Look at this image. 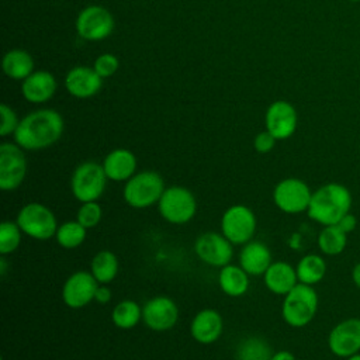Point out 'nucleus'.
I'll use <instances>...</instances> for the list:
<instances>
[{
    "instance_id": "nucleus-1",
    "label": "nucleus",
    "mask_w": 360,
    "mask_h": 360,
    "mask_svg": "<svg viewBox=\"0 0 360 360\" xmlns=\"http://www.w3.org/2000/svg\"><path fill=\"white\" fill-rule=\"evenodd\" d=\"M63 132V120L55 110H38L25 115L14 135V141L24 150H39L59 141Z\"/></svg>"
},
{
    "instance_id": "nucleus-2",
    "label": "nucleus",
    "mask_w": 360,
    "mask_h": 360,
    "mask_svg": "<svg viewBox=\"0 0 360 360\" xmlns=\"http://www.w3.org/2000/svg\"><path fill=\"white\" fill-rule=\"evenodd\" d=\"M352 194L342 183H326L312 191L308 217L322 225H336L352 208Z\"/></svg>"
},
{
    "instance_id": "nucleus-3",
    "label": "nucleus",
    "mask_w": 360,
    "mask_h": 360,
    "mask_svg": "<svg viewBox=\"0 0 360 360\" xmlns=\"http://www.w3.org/2000/svg\"><path fill=\"white\" fill-rule=\"evenodd\" d=\"M318 292L312 285L298 283L288 294L284 295L281 304V316L291 328L307 326L318 311Z\"/></svg>"
},
{
    "instance_id": "nucleus-4",
    "label": "nucleus",
    "mask_w": 360,
    "mask_h": 360,
    "mask_svg": "<svg viewBox=\"0 0 360 360\" xmlns=\"http://www.w3.org/2000/svg\"><path fill=\"white\" fill-rule=\"evenodd\" d=\"M165 188V180L158 172L143 170L125 181L122 197L129 207L143 210L158 204Z\"/></svg>"
},
{
    "instance_id": "nucleus-5",
    "label": "nucleus",
    "mask_w": 360,
    "mask_h": 360,
    "mask_svg": "<svg viewBox=\"0 0 360 360\" xmlns=\"http://www.w3.org/2000/svg\"><path fill=\"white\" fill-rule=\"evenodd\" d=\"M15 222L24 235L35 240H48L55 238L58 221L49 207L41 202H28L20 208Z\"/></svg>"
},
{
    "instance_id": "nucleus-6",
    "label": "nucleus",
    "mask_w": 360,
    "mask_h": 360,
    "mask_svg": "<svg viewBox=\"0 0 360 360\" xmlns=\"http://www.w3.org/2000/svg\"><path fill=\"white\" fill-rule=\"evenodd\" d=\"M107 180L103 165L87 160L75 167L70 177V191L80 202L98 201L105 190Z\"/></svg>"
},
{
    "instance_id": "nucleus-7",
    "label": "nucleus",
    "mask_w": 360,
    "mask_h": 360,
    "mask_svg": "<svg viewBox=\"0 0 360 360\" xmlns=\"http://www.w3.org/2000/svg\"><path fill=\"white\" fill-rule=\"evenodd\" d=\"M158 211L166 222L184 225L194 218L197 212V201L188 188L174 184L165 188L158 202Z\"/></svg>"
},
{
    "instance_id": "nucleus-8",
    "label": "nucleus",
    "mask_w": 360,
    "mask_h": 360,
    "mask_svg": "<svg viewBox=\"0 0 360 360\" xmlns=\"http://www.w3.org/2000/svg\"><path fill=\"white\" fill-rule=\"evenodd\" d=\"M219 226L221 233L233 246H243L252 240L257 228V219L248 205L235 204L225 210Z\"/></svg>"
},
{
    "instance_id": "nucleus-9",
    "label": "nucleus",
    "mask_w": 360,
    "mask_h": 360,
    "mask_svg": "<svg viewBox=\"0 0 360 360\" xmlns=\"http://www.w3.org/2000/svg\"><path fill=\"white\" fill-rule=\"evenodd\" d=\"M312 191L309 186L297 177L280 180L273 188V202L284 214L307 212L311 202Z\"/></svg>"
},
{
    "instance_id": "nucleus-10",
    "label": "nucleus",
    "mask_w": 360,
    "mask_h": 360,
    "mask_svg": "<svg viewBox=\"0 0 360 360\" xmlns=\"http://www.w3.org/2000/svg\"><path fill=\"white\" fill-rule=\"evenodd\" d=\"M24 149L11 142L0 145V190L13 191L18 188L27 174V159Z\"/></svg>"
},
{
    "instance_id": "nucleus-11",
    "label": "nucleus",
    "mask_w": 360,
    "mask_h": 360,
    "mask_svg": "<svg viewBox=\"0 0 360 360\" xmlns=\"http://www.w3.org/2000/svg\"><path fill=\"white\" fill-rule=\"evenodd\" d=\"M194 252L202 263L221 269L231 263L233 245L222 233L204 232L195 239Z\"/></svg>"
},
{
    "instance_id": "nucleus-12",
    "label": "nucleus",
    "mask_w": 360,
    "mask_h": 360,
    "mask_svg": "<svg viewBox=\"0 0 360 360\" xmlns=\"http://www.w3.org/2000/svg\"><path fill=\"white\" fill-rule=\"evenodd\" d=\"M179 307L167 295H156L142 307V322L153 332H166L179 321Z\"/></svg>"
},
{
    "instance_id": "nucleus-13",
    "label": "nucleus",
    "mask_w": 360,
    "mask_h": 360,
    "mask_svg": "<svg viewBox=\"0 0 360 360\" xmlns=\"http://www.w3.org/2000/svg\"><path fill=\"white\" fill-rule=\"evenodd\" d=\"M98 287L97 280L90 271L79 270L72 273L62 285V301L72 309H79L94 301V294Z\"/></svg>"
},
{
    "instance_id": "nucleus-14",
    "label": "nucleus",
    "mask_w": 360,
    "mask_h": 360,
    "mask_svg": "<svg viewBox=\"0 0 360 360\" xmlns=\"http://www.w3.org/2000/svg\"><path fill=\"white\" fill-rule=\"evenodd\" d=\"M328 347L336 357L347 359L360 352V318H347L336 323L328 335Z\"/></svg>"
},
{
    "instance_id": "nucleus-15",
    "label": "nucleus",
    "mask_w": 360,
    "mask_h": 360,
    "mask_svg": "<svg viewBox=\"0 0 360 360\" xmlns=\"http://www.w3.org/2000/svg\"><path fill=\"white\" fill-rule=\"evenodd\" d=\"M114 18L108 10L100 6H90L80 11L76 20L77 34L89 41H98L111 34Z\"/></svg>"
},
{
    "instance_id": "nucleus-16",
    "label": "nucleus",
    "mask_w": 360,
    "mask_h": 360,
    "mask_svg": "<svg viewBox=\"0 0 360 360\" xmlns=\"http://www.w3.org/2000/svg\"><path fill=\"white\" fill-rule=\"evenodd\" d=\"M297 111L288 101H274L266 111V131H269L277 141L290 138L297 129Z\"/></svg>"
},
{
    "instance_id": "nucleus-17",
    "label": "nucleus",
    "mask_w": 360,
    "mask_h": 360,
    "mask_svg": "<svg viewBox=\"0 0 360 360\" xmlns=\"http://www.w3.org/2000/svg\"><path fill=\"white\" fill-rule=\"evenodd\" d=\"M224 330V319L221 314L212 308H204L198 311L191 323L190 335L201 345H211L219 339Z\"/></svg>"
},
{
    "instance_id": "nucleus-18",
    "label": "nucleus",
    "mask_w": 360,
    "mask_h": 360,
    "mask_svg": "<svg viewBox=\"0 0 360 360\" xmlns=\"http://www.w3.org/2000/svg\"><path fill=\"white\" fill-rule=\"evenodd\" d=\"M101 79L94 69L87 66H76L70 69L65 79L68 91L79 98L94 96L101 87Z\"/></svg>"
},
{
    "instance_id": "nucleus-19",
    "label": "nucleus",
    "mask_w": 360,
    "mask_h": 360,
    "mask_svg": "<svg viewBox=\"0 0 360 360\" xmlns=\"http://www.w3.org/2000/svg\"><path fill=\"white\" fill-rule=\"evenodd\" d=\"M263 283L270 292L284 297L298 284L295 267L288 262H273L263 274Z\"/></svg>"
},
{
    "instance_id": "nucleus-20",
    "label": "nucleus",
    "mask_w": 360,
    "mask_h": 360,
    "mask_svg": "<svg viewBox=\"0 0 360 360\" xmlns=\"http://www.w3.org/2000/svg\"><path fill=\"white\" fill-rule=\"evenodd\" d=\"M271 263V252L263 242L250 240L239 252V266L249 276H263Z\"/></svg>"
},
{
    "instance_id": "nucleus-21",
    "label": "nucleus",
    "mask_w": 360,
    "mask_h": 360,
    "mask_svg": "<svg viewBox=\"0 0 360 360\" xmlns=\"http://www.w3.org/2000/svg\"><path fill=\"white\" fill-rule=\"evenodd\" d=\"M101 165L107 179L112 181H127L136 173V158L124 148L111 150Z\"/></svg>"
},
{
    "instance_id": "nucleus-22",
    "label": "nucleus",
    "mask_w": 360,
    "mask_h": 360,
    "mask_svg": "<svg viewBox=\"0 0 360 360\" xmlns=\"http://www.w3.org/2000/svg\"><path fill=\"white\" fill-rule=\"evenodd\" d=\"M56 90L55 77L45 70L32 72L24 79L21 91L27 101L30 103H44L49 100Z\"/></svg>"
},
{
    "instance_id": "nucleus-23",
    "label": "nucleus",
    "mask_w": 360,
    "mask_h": 360,
    "mask_svg": "<svg viewBox=\"0 0 360 360\" xmlns=\"http://www.w3.org/2000/svg\"><path fill=\"white\" fill-rule=\"evenodd\" d=\"M249 274L236 264H226L219 269L218 285L221 291L229 297H242L249 290Z\"/></svg>"
},
{
    "instance_id": "nucleus-24",
    "label": "nucleus",
    "mask_w": 360,
    "mask_h": 360,
    "mask_svg": "<svg viewBox=\"0 0 360 360\" xmlns=\"http://www.w3.org/2000/svg\"><path fill=\"white\" fill-rule=\"evenodd\" d=\"M295 271L298 283L315 285L322 281L326 274V262L321 255L308 253L298 260Z\"/></svg>"
},
{
    "instance_id": "nucleus-25",
    "label": "nucleus",
    "mask_w": 360,
    "mask_h": 360,
    "mask_svg": "<svg viewBox=\"0 0 360 360\" xmlns=\"http://www.w3.org/2000/svg\"><path fill=\"white\" fill-rule=\"evenodd\" d=\"M90 273L98 284L111 283L118 274V259L111 250L97 252L90 262Z\"/></svg>"
},
{
    "instance_id": "nucleus-26",
    "label": "nucleus",
    "mask_w": 360,
    "mask_h": 360,
    "mask_svg": "<svg viewBox=\"0 0 360 360\" xmlns=\"http://www.w3.org/2000/svg\"><path fill=\"white\" fill-rule=\"evenodd\" d=\"M1 66L8 77L25 79L32 73L34 60L28 52L22 49H13L4 55Z\"/></svg>"
},
{
    "instance_id": "nucleus-27",
    "label": "nucleus",
    "mask_w": 360,
    "mask_h": 360,
    "mask_svg": "<svg viewBox=\"0 0 360 360\" xmlns=\"http://www.w3.org/2000/svg\"><path fill=\"white\" fill-rule=\"evenodd\" d=\"M318 248L326 256L343 253L347 245V233L339 225H326L318 233Z\"/></svg>"
},
{
    "instance_id": "nucleus-28",
    "label": "nucleus",
    "mask_w": 360,
    "mask_h": 360,
    "mask_svg": "<svg viewBox=\"0 0 360 360\" xmlns=\"http://www.w3.org/2000/svg\"><path fill=\"white\" fill-rule=\"evenodd\" d=\"M111 321L120 329H132L142 321V307L134 300H122L112 308Z\"/></svg>"
},
{
    "instance_id": "nucleus-29",
    "label": "nucleus",
    "mask_w": 360,
    "mask_h": 360,
    "mask_svg": "<svg viewBox=\"0 0 360 360\" xmlns=\"http://www.w3.org/2000/svg\"><path fill=\"white\" fill-rule=\"evenodd\" d=\"M87 236V229L79 221H66L58 226L56 243L63 249L79 248Z\"/></svg>"
},
{
    "instance_id": "nucleus-30",
    "label": "nucleus",
    "mask_w": 360,
    "mask_h": 360,
    "mask_svg": "<svg viewBox=\"0 0 360 360\" xmlns=\"http://www.w3.org/2000/svg\"><path fill=\"white\" fill-rule=\"evenodd\" d=\"M273 352L262 338H246L236 347V360H270Z\"/></svg>"
},
{
    "instance_id": "nucleus-31",
    "label": "nucleus",
    "mask_w": 360,
    "mask_h": 360,
    "mask_svg": "<svg viewBox=\"0 0 360 360\" xmlns=\"http://www.w3.org/2000/svg\"><path fill=\"white\" fill-rule=\"evenodd\" d=\"M22 231L17 222L3 221L0 225V255L7 256L17 250L21 243Z\"/></svg>"
},
{
    "instance_id": "nucleus-32",
    "label": "nucleus",
    "mask_w": 360,
    "mask_h": 360,
    "mask_svg": "<svg viewBox=\"0 0 360 360\" xmlns=\"http://www.w3.org/2000/svg\"><path fill=\"white\" fill-rule=\"evenodd\" d=\"M103 218V208L98 201L82 202L76 212V221H79L86 229H91L100 224Z\"/></svg>"
},
{
    "instance_id": "nucleus-33",
    "label": "nucleus",
    "mask_w": 360,
    "mask_h": 360,
    "mask_svg": "<svg viewBox=\"0 0 360 360\" xmlns=\"http://www.w3.org/2000/svg\"><path fill=\"white\" fill-rule=\"evenodd\" d=\"M0 117H1V124H0V135L7 136L10 134H14L20 121L11 107L7 104H0Z\"/></svg>"
},
{
    "instance_id": "nucleus-34",
    "label": "nucleus",
    "mask_w": 360,
    "mask_h": 360,
    "mask_svg": "<svg viewBox=\"0 0 360 360\" xmlns=\"http://www.w3.org/2000/svg\"><path fill=\"white\" fill-rule=\"evenodd\" d=\"M118 66H120V62L114 55L103 53L96 59L93 69L98 73L100 77H108L117 72Z\"/></svg>"
},
{
    "instance_id": "nucleus-35",
    "label": "nucleus",
    "mask_w": 360,
    "mask_h": 360,
    "mask_svg": "<svg viewBox=\"0 0 360 360\" xmlns=\"http://www.w3.org/2000/svg\"><path fill=\"white\" fill-rule=\"evenodd\" d=\"M276 138L269 132V131H263V132H259L256 136H255V141H253V148L256 152L259 153H269L274 145H276Z\"/></svg>"
},
{
    "instance_id": "nucleus-36",
    "label": "nucleus",
    "mask_w": 360,
    "mask_h": 360,
    "mask_svg": "<svg viewBox=\"0 0 360 360\" xmlns=\"http://www.w3.org/2000/svg\"><path fill=\"white\" fill-rule=\"evenodd\" d=\"M111 298H112L111 288L107 287V284H98L94 294V301L98 304H107L111 301Z\"/></svg>"
},
{
    "instance_id": "nucleus-37",
    "label": "nucleus",
    "mask_w": 360,
    "mask_h": 360,
    "mask_svg": "<svg viewBox=\"0 0 360 360\" xmlns=\"http://www.w3.org/2000/svg\"><path fill=\"white\" fill-rule=\"evenodd\" d=\"M336 225H339V226L349 235L350 232H353V231L356 229V226H357V218H356L352 212H347Z\"/></svg>"
},
{
    "instance_id": "nucleus-38",
    "label": "nucleus",
    "mask_w": 360,
    "mask_h": 360,
    "mask_svg": "<svg viewBox=\"0 0 360 360\" xmlns=\"http://www.w3.org/2000/svg\"><path fill=\"white\" fill-rule=\"evenodd\" d=\"M270 360H297L295 356L288 352V350H278V352H274L271 359Z\"/></svg>"
},
{
    "instance_id": "nucleus-39",
    "label": "nucleus",
    "mask_w": 360,
    "mask_h": 360,
    "mask_svg": "<svg viewBox=\"0 0 360 360\" xmlns=\"http://www.w3.org/2000/svg\"><path fill=\"white\" fill-rule=\"evenodd\" d=\"M352 280L354 285L360 290V262H357L352 269Z\"/></svg>"
},
{
    "instance_id": "nucleus-40",
    "label": "nucleus",
    "mask_w": 360,
    "mask_h": 360,
    "mask_svg": "<svg viewBox=\"0 0 360 360\" xmlns=\"http://www.w3.org/2000/svg\"><path fill=\"white\" fill-rule=\"evenodd\" d=\"M346 360H360V352L356 353V354H352L350 357H347Z\"/></svg>"
},
{
    "instance_id": "nucleus-41",
    "label": "nucleus",
    "mask_w": 360,
    "mask_h": 360,
    "mask_svg": "<svg viewBox=\"0 0 360 360\" xmlns=\"http://www.w3.org/2000/svg\"><path fill=\"white\" fill-rule=\"evenodd\" d=\"M347 1H350V3H357V1H360V0H347Z\"/></svg>"
}]
</instances>
